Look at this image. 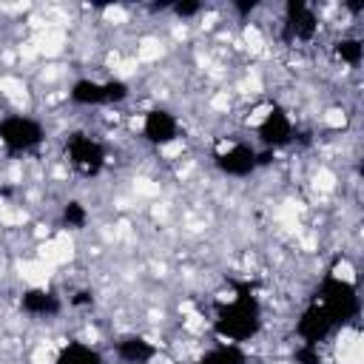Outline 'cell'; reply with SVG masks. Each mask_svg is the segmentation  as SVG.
Listing matches in <instances>:
<instances>
[{"label":"cell","instance_id":"obj_1","mask_svg":"<svg viewBox=\"0 0 364 364\" xmlns=\"http://www.w3.org/2000/svg\"><path fill=\"white\" fill-rule=\"evenodd\" d=\"M259 327H262V313L250 296H230L228 307L213 321V330L222 338V344H233V347L250 341L259 333Z\"/></svg>","mask_w":364,"mask_h":364},{"label":"cell","instance_id":"obj_2","mask_svg":"<svg viewBox=\"0 0 364 364\" xmlns=\"http://www.w3.org/2000/svg\"><path fill=\"white\" fill-rule=\"evenodd\" d=\"M43 142V125L23 114H9L0 119V145L11 154L31 151Z\"/></svg>","mask_w":364,"mask_h":364},{"label":"cell","instance_id":"obj_3","mask_svg":"<svg viewBox=\"0 0 364 364\" xmlns=\"http://www.w3.org/2000/svg\"><path fill=\"white\" fill-rule=\"evenodd\" d=\"M128 97V85L122 80H80L71 88V100L77 105H114Z\"/></svg>","mask_w":364,"mask_h":364},{"label":"cell","instance_id":"obj_4","mask_svg":"<svg viewBox=\"0 0 364 364\" xmlns=\"http://www.w3.org/2000/svg\"><path fill=\"white\" fill-rule=\"evenodd\" d=\"M65 156H68V165L85 176H94L105 165L102 145L88 134H71L65 142Z\"/></svg>","mask_w":364,"mask_h":364},{"label":"cell","instance_id":"obj_5","mask_svg":"<svg viewBox=\"0 0 364 364\" xmlns=\"http://www.w3.org/2000/svg\"><path fill=\"white\" fill-rule=\"evenodd\" d=\"M256 134L264 145L270 148H279V145H287L293 139V119L287 111L276 108V105H267L262 114H259V122H256Z\"/></svg>","mask_w":364,"mask_h":364},{"label":"cell","instance_id":"obj_6","mask_svg":"<svg viewBox=\"0 0 364 364\" xmlns=\"http://www.w3.org/2000/svg\"><path fill=\"white\" fill-rule=\"evenodd\" d=\"M142 134L148 142H154L156 148H168L179 139V122L171 111H162V108H154L145 114L142 119Z\"/></svg>","mask_w":364,"mask_h":364},{"label":"cell","instance_id":"obj_7","mask_svg":"<svg viewBox=\"0 0 364 364\" xmlns=\"http://www.w3.org/2000/svg\"><path fill=\"white\" fill-rule=\"evenodd\" d=\"M216 165L230 176H247L256 168V154L245 142H222L216 151Z\"/></svg>","mask_w":364,"mask_h":364},{"label":"cell","instance_id":"obj_8","mask_svg":"<svg viewBox=\"0 0 364 364\" xmlns=\"http://www.w3.org/2000/svg\"><path fill=\"white\" fill-rule=\"evenodd\" d=\"M23 310L31 313V316H51V313L60 310V301H57V296L51 290L37 284V287H28L23 293Z\"/></svg>","mask_w":364,"mask_h":364},{"label":"cell","instance_id":"obj_9","mask_svg":"<svg viewBox=\"0 0 364 364\" xmlns=\"http://www.w3.org/2000/svg\"><path fill=\"white\" fill-rule=\"evenodd\" d=\"M117 353L128 364H145V361H151L156 355V347L142 336H128V338H122L117 344Z\"/></svg>","mask_w":364,"mask_h":364},{"label":"cell","instance_id":"obj_10","mask_svg":"<svg viewBox=\"0 0 364 364\" xmlns=\"http://www.w3.org/2000/svg\"><path fill=\"white\" fill-rule=\"evenodd\" d=\"M54 364H102V355L82 341H71L68 347H63L54 358Z\"/></svg>","mask_w":364,"mask_h":364},{"label":"cell","instance_id":"obj_11","mask_svg":"<svg viewBox=\"0 0 364 364\" xmlns=\"http://www.w3.org/2000/svg\"><path fill=\"white\" fill-rule=\"evenodd\" d=\"M199 364H245V355H242V350L233 347V344H219V347H213L210 353H205Z\"/></svg>","mask_w":364,"mask_h":364}]
</instances>
